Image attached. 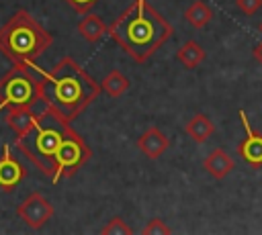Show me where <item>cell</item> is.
<instances>
[{
  "mask_svg": "<svg viewBox=\"0 0 262 235\" xmlns=\"http://www.w3.org/2000/svg\"><path fill=\"white\" fill-rule=\"evenodd\" d=\"M205 57H207L205 49H203L196 41H192V39H188V41H186L184 45H180L178 51H176L178 63H180L182 67H186V69H192V67L201 65V63L205 61Z\"/></svg>",
  "mask_w": 262,
  "mask_h": 235,
  "instance_id": "9a60e30c",
  "label": "cell"
},
{
  "mask_svg": "<svg viewBox=\"0 0 262 235\" xmlns=\"http://www.w3.org/2000/svg\"><path fill=\"white\" fill-rule=\"evenodd\" d=\"M252 55H254V59H256V61H258V63L262 65V41H260V43H258V45L254 47V51H252Z\"/></svg>",
  "mask_w": 262,
  "mask_h": 235,
  "instance_id": "7402d4cb",
  "label": "cell"
},
{
  "mask_svg": "<svg viewBox=\"0 0 262 235\" xmlns=\"http://www.w3.org/2000/svg\"><path fill=\"white\" fill-rule=\"evenodd\" d=\"M213 18V8L205 0H194L186 10H184V20L192 29H205Z\"/></svg>",
  "mask_w": 262,
  "mask_h": 235,
  "instance_id": "2e32d148",
  "label": "cell"
},
{
  "mask_svg": "<svg viewBox=\"0 0 262 235\" xmlns=\"http://www.w3.org/2000/svg\"><path fill=\"white\" fill-rule=\"evenodd\" d=\"M51 43L53 35L27 8H18L0 27V53L12 65L35 67Z\"/></svg>",
  "mask_w": 262,
  "mask_h": 235,
  "instance_id": "3957f363",
  "label": "cell"
},
{
  "mask_svg": "<svg viewBox=\"0 0 262 235\" xmlns=\"http://www.w3.org/2000/svg\"><path fill=\"white\" fill-rule=\"evenodd\" d=\"M237 116H239V123L246 131V137L237 145V153L250 168H262V135L252 129L246 110H239Z\"/></svg>",
  "mask_w": 262,
  "mask_h": 235,
  "instance_id": "ba28073f",
  "label": "cell"
},
{
  "mask_svg": "<svg viewBox=\"0 0 262 235\" xmlns=\"http://www.w3.org/2000/svg\"><path fill=\"white\" fill-rule=\"evenodd\" d=\"M100 88H102V92H104L106 96L119 98V96H123V94L129 90V78H127L123 72L113 69V72H108V74L102 78Z\"/></svg>",
  "mask_w": 262,
  "mask_h": 235,
  "instance_id": "e0dca14e",
  "label": "cell"
},
{
  "mask_svg": "<svg viewBox=\"0 0 262 235\" xmlns=\"http://www.w3.org/2000/svg\"><path fill=\"white\" fill-rule=\"evenodd\" d=\"M184 133H186L194 143H205V141L215 133V123H213L207 114L199 112V114H194V116L186 123Z\"/></svg>",
  "mask_w": 262,
  "mask_h": 235,
  "instance_id": "5bb4252c",
  "label": "cell"
},
{
  "mask_svg": "<svg viewBox=\"0 0 262 235\" xmlns=\"http://www.w3.org/2000/svg\"><path fill=\"white\" fill-rule=\"evenodd\" d=\"M235 8L246 16H254L262 8V0H235Z\"/></svg>",
  "mask_w": 262,
  "mask_h": 235,
  "instance_id": "ffe728a7",
  "label": "cell"
},
{
  "mask_svg": "<svg viewBox=\"0 0 262 235\" xmlns=\"http://www.w3.org/2000/svg\"><path fill=\"white\" fill-rule=\"evenodd\" d=\"M70 123L59 119L53 110L45 108L39 112L37 125L23 139H16V149L47 178L53 176L55 155L70 131Z\"/></svg>",
  "mask_w": 262,
  "mask_h": 235,
  "instance_id": "277c9868",
  "label": "cell"
},
{
  "mask_svg": "<svg viewBox=\"0 0 262 235\" xmlns=\"http://www.w3.org/2000/svg\"><path fill=\"white\" fill-rule=\"evenodd\" d=\"M78 33L82 35L84 41L88 43H98L106 33H108V25L98 16V14H92V12H86L80 22H78Z\"/></svg>",
  "mask_w": 262,
  "mask_h": 235,
  "instance_id": "4fadbf2b",
  "label": "cell"
},
{
  "mask_svg": "<svg viewBox=\"0 0 262 235\" xmlns=\"http://www.w3.org/2000/svg\"><path fill=\"white\" fill-rule=\"evenodd\" d=\"M135 145H137V149H139L145 157L158 159V157L170 147V139L160 131L158 125H149V127L137 137Z\"/></svg>",
  "mask_w": 262,
  "mask_h": 235,
  "instance_id": "30bf717a",
  "label": "cell"
},
{
  "mask_svg": "<svg viewBox=\"0 0 262 235\" xmlns=\"http://www.w3.org/2000/svg\"><path fill=\"white\" fill-rule=\"evenodd\" d=\"M33 72L39 74L43 106L66 123H72L102 92L100 84L70 55L61 57L51 69L35 65Z\"/></svg>",
  "mask_w": 262,
  "mask_h": 235,
  "instance_id": "6da1fadb",
  "label": "cell"
},
{
  "mask_svg": "<svg viewBox=\"0 0 262 235\" xmlns=\"http://www.w3.org/2000/svg\"><path fill=\"white\" fill-rule=\"evenodd\" d=\"M66 2L70 4V8H72L74 12L86 14V12H90V10L94 8V4H96L98 0H66Z\"/></svg>",
  "mask_w": 262,
  "mask_h": 235,
  "instance_id": "44dd1931",
  "label": "cell"
},
{
  "mask_svg": "<svg viewBox=\"0 0 262 235\" xmlns=\"http://www.w3.org/2000/svg\"><path fill=\"white\" fill-rule=\"evenodd\" d=\"M39 112L35 108H10L6 110L4 123L14 131L16 139H23L27 133L33 131V127L37 125Z\"/></svg>",
  "mask_w": 262,
  "mask_h": 235,
  "instance_id": "7c38bea8",
  "label": "cell"
},
{
  "mask_svg": "<svg viewBox=\"0 0 262 235\" xmlns=\"http://www.w3.org/2000/svg\"><path fill=\"white\" fill-rule=\"evenodd\" d=\"M203 168H205V172L213 180H223V178H227L235 170V161H233V157L223 147H215L213 151H209L205 155Z\"/></svg>",
  "mask_w": 262,
  "mask_h": 235,
  "instance_id": "8fae6325",
  "label": "cell"
},
{
  "mask_svg": "<svg viewBox=\"0 0 262 235\" xmlns=\"http://www.w3.org/2000/svg\"><path fill=\"white\" fill-rule=\"evenodd\" d=\"M25 178H27V170L20 163V159L16 155H12L8 143L2 145V153H0V190L12 192V190H16V186Z\"/></svg>",
  "mask_w": 262,
  "mask_h": 235,
  "instance_id": "9c48e42d",
  "label": "cell"
},
{
  "mask_svg": "<svg viewBox=\"0 0 262 235\" xmlns=\"http://www.w3.org/2000/svg\"><path fill=\"white\" fill-rule=\"evenodd\" d=\"M258 31H260V33H262V22H260V25H258Z\"/></svg>",
  "mask_w": 262,
  "mask_h": 235,
  "instance_id": "603a6c76",
  "label": "cell"
},
{
  "mask_svg": "<svg viewBox=\"0 0 262 235\" xmlns=\"http://www.w3.org/2000/svg\"><path fill=\"white\" fill-rule=\"evenodd\" d=\"M92 157V149L90 145L82 139L80 133H76L72 127L55 155V163H53V176L51 182L57 184L61 178H72L88 159Z\"/></svg>",
  "mask_w": 262,
  "mask_h": 235,
  "instance_id": "8992f818",
  "label": "cell"
},
{
  "mask_svg": "<svg viewBox=\"0 0 262 235\" xmlns=\"http://www.w3.org/2000/svg\"><path fill=\"white\" fill-rule=\"evenodd\" d=\"M172 33L170 20L147 0H135L108 25L106 35L135 63H143L172 37Z\"/></svg>",
  "mask_w": 262,
  "mask_h": 235,
  "instance_id": "7a4b0ae2",
  "label": "cell"
},
{
  "mask_svg": "<svg viewBox=\"0 0 262 235\" xmlns=\"http://www.w3.org/2000/svg\"><path fill=\"white\" fill-rule=\"evenodd\" d=\"M102 235H131V227L121 219V217H113L102 229H100Z\"/></svg>",
  "mask_w": 262,
  "mask_h": 235,
  "instance_id": "ac0fdd59",
  "label": "cell"
},
{
  "mask_svg": "<svg viewBox=\"0 0 262 235\" xmlns=\"http://www.w3.org/2000/svg\"><path fill=\"white\" fill-rule=\"evenodd\" d=\"M141 233L143 235H164V233H172V229L162 221V219H151V221H147V225L141 229Z\"/></svg>",
  "mask_w": 262,
  "mask_h": 235,
  "instance_id": "d6986e66",
  "label": "cell"
},
{
  "mask_svg": "<svg viewBox=\"0 0 262 235\" xmlns=\"http://www.w3.org/2000/svg\"><path fill=\"white\" fill-rule=\"evenodd\" d=\"M53 204L41 194V192H31L29 196H25L20 200V204L16 206V217L31 229H41L43 225H47L53 217Z\"/></svg>",
  "mask_w": 262,
  "mask_h": 235,
  "instance_id": "52a82bcc",
  "label": "cell"
},
{
  "mask_svg": "<svg viewBox=\"0 0 262 235\" xmlns=\"http://www.w3.org/2000/svg\"><path fill=\"white\" fill-rule=\"evenodd\" d=\"M41 102V82L33 67L12 65L0 78V112L10 108H35ZM43 104V102H41Z\"/></svg>",
  "mask_w": 262,
  "mask_h": 235,
  "instance_id": "5b68a950",
  "label": "cell"
}]
</instances>
